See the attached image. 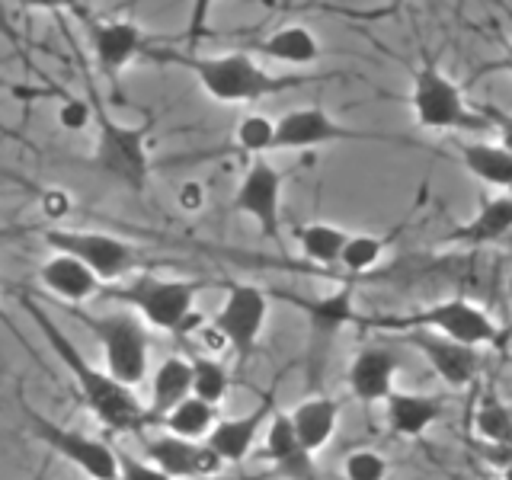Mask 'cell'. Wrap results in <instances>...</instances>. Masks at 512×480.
<instances>
[{"label": "cell", "mask_w": 512, "mask_h": 480, "mask_svg": "<svg viewBox=\"0 0 512 480\" xmlns=\"http://www.w3.org/2000/svg\"><path fill=\"white\" fill-rule=\"evenodd\" d=\"M282 183L285 176L266 160L253 157L234 192V212L256 221V228L272 244H282Z\"/></svg>", "instance_id": "12"}, {"label": "cell", "mask_w": 512, "mask_h": 480, "mask_svg": "<svg viewBox=\"0 0 512 480\" xmlns=\"http://www.w3.org/2000/svg\"><path fill=\"white\" fill-rule=\"evenodd\" d=\"M349 231L336 228L327 221H308L295 228V240L304 253V260H311L314 266H340V253L346 247Z\"/></svg>", "instance_id": "27"}, {"label": "cell", "mask_w": 512, "mask_h": 480, "mask_svg": "<svg viewBox=\"0 0 512 480\" xmlns=\"http://www.w3.org/2000/svg\"><path fill=\"white\" fill-rule=\"evenodd\" d=\"M192 362V394H199L208 404H221L231 391V372L218 359H189Z\"/></svg>", "instance_id": "32"}, {"label": "cell", "mask_w": 512, "mask_h": 480, "mask_svg": "<svg viewBox=\"0 0 512 480\" xmlns=\"http://www.w3.org/2000/svg\"><path fill=\"white\" fill-rule=\"evenodd\" d=\"M186 394H192V362L183 356H167L151 375V394L148 404H144V429L157 426Z\"/></svg>", "instance_id": "21"}, {"label": "cell", "mask_w": 512, "mask_h": 480, "mask_svg": "<svg viewBox=\"0 0 512 480\" xmlns=\"http://www.w3.org/2000/svg\"><path fill=\"white\" fill-rule=\"evenodd\" d=\"M272 468H276V474L282 477H295V480H308L314 477V455L308 452V448L301 445L298 432L292 426V420H288V413H279L276 407H272L269 420L263 426V452H260Z\"/></svg>", "instance_id": "17"}, {"label": "cell", "mask_w": 512, "mask_h": 480, "mask_svg": "<svg viewBox=\"0 0 512 480\" xmlns=\"http://www.w3.org/2000/svg\"><path fill=\"white\" fill-rule=\"evenodd\" d=\"M84 77H87L90 106H93L90 125H96L93 154H90L93 167H100L103 173H109L112 180L125 183L128 189L141 192L144 186H148V176H151V154H148L151 125L148 122H141V125L116 122L106 112V106L100 103V96L93 93L90 68H87V64H84Z\"/></svg>", "instance_id": "4"}, {"label": "cell", "mask_w": 512, "mask_h": 480, "mask_svg": "<svg viewBox=\"0 0 512 480\" xmlns=\"http://www.w3.org/2000/svg\"><path fill=\"white\" fill-rule=\"evenodd\" d=\"M480 116H484V122H490L496 128L503 148L512 151V112H506L500 106H480Z\"/></svg>", "instance_id": "37"}, {"label": "cell", "mask_w": 512, "mask_h": 480, "mask_svg": "<svg viewBox=\"0 0 512 480\" xmlns=\"http://www.w3.org/2000/svg\"><path fill=\"white\" fill-rule=\"evenodd\" d=\"M512 231V196H493L480 205V212L448 234V244H464V247H484L496 244Z\"/></svg>", "instance_id": "25"}, {"label": "cell", "mask_w": 512, "mask_h": 480, "mask_svg": "<svg viewBox=\"0 0 512 480\" xmlns=\"http://www.w3.org/2000/svg\"><path fill=\"white\" fill-rule=\"evenodd\" d=\"M509 298H512V276H509Z\"/></svg>", "instance_id": "41"}, {"label": "cell", "mask_w": 512, "mask_h": 480, "mask_svg": "<svg viewBox=\"0 0 512 480\" xmlns=\"http://www.w3.org/2000/svg\"><path fill=\"white\" fill-rule=\"evenodd\" d=\"M20 304L32 317L36 330L42 333L48 349H52L58 362L64 365V372L74 378V388H77L80 400H84V407L96 416V420H100L109 432H144V404L138 400L135 388L116 381L106 368H96L32 295H20Z\"/></svg>", "instance_id": "1"}, {"label": "cell", "mask_w": 512, "mask_h": 480, "mask_svg": "<svg viewBox=\"0 0 512 480\" xmlns=\"http://www.w3.org/2000/svg\"><path fill=\"white\" fill-rule=\"evenodd\" d=\"M474 429L490 445H512V410L487 394L474 410Z\"/></svg>", "instance_id": "29"}, {"label": "cell", "mask_w": 512, "mask_h": 480, "mask_svg": "<svg viewBox=\"0 0 512 480\" xmlns=\"http://www.w3.org/2000/svg\"><path fill=\"white\" fill-rule=\"evenodd\" d=\"M116 458H119V477L125 480H167L164 471L148 458H135L132 452H119V448H116Z\"/></svg>", "instance_id": "34"}, {"label": "cell", "mask_w": 512, "mask_h": 480, "mask_svg": "<svg viewBox=\"0 0 512 480\" xmlns=\"http://www.w3.org/2000/svg\"><path fill=\"white\" fill-rule=\"evenodd\" d=\"M61 308L100 340L106 372L116 381L128 384V388H138L144 375H148V356H151L148 324L128 308L116 314H90L84 304H61Z\"/></svg>", "instance_id": "5"}, {"label": "cell", "mask_w": 512, "mask_h": 480, "mask_svg": "<svg viewBox=\"0 0 512 480\" xmlns=\"http://www.w3.org/2000/svg\"><path fill=\"white\" fill-rule=\"evenodd\" d=\"M215 420H218V404H208L199 394H186L157 426L164 432H173V436L205 439L212 432Z\"/></svg>", "instance_id": "28"}, {"label": "cell", "mask_w": 512, "mask_h": 480, "mask_svg": "<svg viewBox=\"0 0 512 480\" xmlns=\"http://www.w3.org/2000/svg\"><path fill=\"white\" fill-rule=\"evenodd\" d=\"M276 298L292 301L295 308L308 314V381H311V391H317L333 340L349 324H356V317H359L356 314V285L346 282L336 288V292H330L324 298H314V301H304L295 295H279V292H276Z\"/></svg>", "instance_id": "9"}, {"label": "cell", "mask_w": 512, "mask_h": 480, "mask_svg": "<svg viewBox=\"0 0 512 480\" xmlns=\"http://www.w3.org/2000/svg\"><path fill=\"white\" fill-rule=\"evenodd\" d=\"M458 154H461V164L468 167V173L477 176L480 183L496 186V189H512V151H506L503 144L461 141Z\"/></svg>", "instance_id": "26"}, {"label": "cell", "mask_w": 512, "mask_h": 480, "mask_svg": "<svg viewBox=\"0 0 512 480\" xmlns=\"http://www.w3.org/2000/svg\"><path fill=\"white\" fill-rule=\"evenodd\" d=\"M16 404H20V410L26 416V426L32 432V439H39L45 448H52L55 455H61L68 464H74L80 474H87L93 480H116L119 477V458H116V448H112L109 442L45 420V416L36 407H29L23 397L16 400Z\"/></svg>", "instance_id": "8"}, {"label": "cell", "mask_w": 512, "mask_h": 480, "mask_svg": "<svg viewBox=\"0 0 512 480\" xmlns=\"http://www.w3.org/2000/svg\"><path fill=\"white\" fill-rule=\"evenodd\" d=\"M42 240L52 250L71 253L80 263H87L103 282H116L132 276L141 266L138 250L128 240L106 234V231H90V228H48Z\"/></svg>", "instance_id": "11"}, {"label": "cell", "mask_w": 512, "mask_h": 480, "mask_svg": "<svg viewBox=\"0 0 512 480\" xmlns=\"http://www.w3.org/2000/svg\"><path fill=\"white\" fill-rule=\"evenodd\" d=\"M269 301L272 295L266 288L253 282H231L218 314L212 317V330L221 336V343L234 352L237 368H244L253 359L256 343H260L263 327H266Z\"/></svg>", "instance_id": "7"}, {"label": "cell", "mask_w": 512, "mask_h": 480, "mask_svg": "<svg viewBox=\"0 0 512 480\" xmlns=\"http://www.w3.org/2000/svg\"><path fill=\"white\" fill-rule=\"evenodd\" d=\"M23 10H39V13H64V10H80V0H16Z\"/></svg>", "instance_id": "39"}, {"label": "cell", "mask_w": 512, "mask_h": 480, "mask_svg": "<svg viewBox=\"0 0 512 480\" xmlns=\"http://www.w3.org/2000/svg\"><path fill=\"white\" fill-rule=\"evenodd\" d=\"M410 106H413V116L420 122V128H429V132H455V128L484 125V116H477V112L468 106V100L461 96L455 80L448 77L429 55H423L420 68L413 74Z\"/></svg>", "instance_id": "6"}, {"label": "cell", "mask_w": 512, "mask_h": 480, "mask_svg": "<svg viewBox=\"0 0 512 480\" xmlns=\"http://www.w3.org/2000/svg\"><path fill=\"white\" fill-rule=\"evenodd\" d=\"M343 474L349 480H384L388 477V458L372 452V448H359V452L346 455Z\"/></svg>", "instance_id": "33"}, {"label": "cell", "mask_w": 512, "mask_h": 480, "mask_svg": "<svg viewBox=\"0 0 512 480\" xmlns=\"http://www.w3.org/2000/svg\"><path fill=\"white\" fill-rule=\"evenodd\" d=\"M391 237H381V234H349L346 237V247L340 253V266L349 272V276H362L372 266H378L381 253L388 250Z\"/></svg>", "instance_id": "30"}, {"label": "cell", "mask_w": 512, "mask_h": 480, "mask_svg": "<svg viewBox=\"0 0 512 480\" xmlns=\"http://www.w3.org/2000/svg\"><path fill=\"white\" fill-rule=\"evenodd\" d=\"M269 413H272V397H263V404L256 407L253 413L228 416V420H224V416H218L212 432L205 436V442L215 448L224 464H240V461H244L253 452V445L260 442Z\"/></svg>", "instance_id": "19"}, {"label": "cell", "mask_w": 512, "mask_h": 480, "mask_svg": "<svg viewBox=\"0 0 512 480\" xmlns=\"http://www.w3.org/2000/svg\"><path fill=\"white\" fill-rule=\"evenodd\" d=\"M362 320L365 327H375V330H407V327H429V330H439L445 336L461 343H490L496 340V324L477 308V304L464 301V298H452V301H442V304H432V308H423L416 314H397V317H356Z\"/></svg>", "instance_id": "10"}, {"label": "cell", "mask_w": 512, "mask_h": 480, "mask_svg": "<svg viewBox=\"0 0 512 480\" xmlns=\"http://www.w3.org/2000/svg\"><path fill=\"white\" fill-rule=\"evenodd\" d=\"M272 135H276V119L263 116V112H247L234 128V144L240 154L260 157L272 154Z\"/></svg>", "instance_id": "31"}, {"label": "cell", "mask_w": 512, "mask_h": 480, "mask_svg": "<svg viewBox=\"0 0 512 480\" xmlns=\"http://www.w3.org/2000/svg\"><path fill=\"white\" fill-rule=\"evenodd\" d=\"M404 333H407V343L423 352V359L432 365V372H436L448 388H468V384H474L480 372L477 346L452 340V336L429 330V327H407Z\"/></svg>", "instance_id": "15"}, {"label": "cell", "mask_w": 512, "mask_h": 480, "mask_svg": "<svg viewBox=\"0 0 512 480\" xmlns=\"http://www.w3.org/2000/svg\"><path fill=\"white\" fill-rule=\"evenodd\" d=\"M148 32L132 20H90L93 61L109 80H116L138 55L148 52Z\"/></svg>", "instance_id": "16"}, {"label": "cell", "mask_w": 512, "mask_h": 480, "mask_svg": "<svg viewBox=\"0 0 512 480\" xmlns=\"http://www.w3.org/2000/svg\"><path fill=\"white\" fill-rule=\"evenodd\" d=\"M397 375V356L384 346H365L356 352L349 365V391L362 404H381L394 391Z\"/></svg>", "instance_id": "20"}, {"label": "cell", "mask_w": 512, "mask_h": 480, "mask_svg": "<svg viewBox=\"0 0 512 480\" xmlns=\"http://www.w3.org/2000/svg\"><path fill=\"white\" fill-rule=\"evenodd\" d=\"M247 52L253 58H266V61L292 64V68H304V64H314L320 58V42L308 26L288 23V26H279L276 32H269L266 39L250 42Z\"/></svg>", "instance_id": "22"}, {"label": "cell", "mask_w": 512, "mask_h": 480, "mask_svg": "<svg viewBox=\"0 0 512 480\" xmlns=\"http://www.w3.org/2000/svg\"><path fill=\"white\" fill-rule=\"evenodd\" d=\"M176 205L183 208L186 215H196L199 208L205 205V189H202V183H183L180 186V192H176Z\"/></svg>", "instance_id": "38"}, {"label": "cell", "mask_w": 512, "mask_h": 480, "mask_svg": "<svg viewBox=\"0 0 512 480\" xmlns=\"http://www.w3.org/2000/svg\"><path fill=\"white\" fill-rule=\"evenodd\" d=\"M144 458L154 461L167 480H205L224 471V461L205 439H186V436H154L144 442Z\"/></svg>", "instance_id": "14"}, {"label": "cell", "mask_w": 512, "mask_h": 480, "mask_svg": "<svg viewBox=\"0 0 512 480\" xmlns=\"http://www.w3.org/2000/svg\"><path fill=\"white\" fill-rule=\"evenodd\" d=\"M93 119V106H90V96L87 100H64L58 109V122L61 128H71V132H84Z\"/></svg>", "instance_id": "35"}, {"label": "cell", "mask_w": 512, "mask_h": 480, "mask_svg": "<svg viewBox=\"0 0 512 480\" xmlns=\"http://www.w3.org/2000/svg\"><path fill=\"white\" fill-rule=\"evenodd\" d=\"M218 0H192V7H189V23H186V42L189 48H196L199 36L205 32L208 26V16H212Z\"/></svg>", "instance_id": "36"}, {"label": "cell", "mask_w": 512, "mask_h": 480, "mask_svg": "<svg viewBox=\"0 0 512 480\" xmlns=\"http://www.w3.org/2000/svg\"><path fill=\"white\" fill-rule=\"evenodd\" d=\"M144 58H157L164 64H180V68L196 74L202 90L212 96L215 103H228V106H237V103L253 106V103L266 100V96H276V93L308 84V77L266 71L247 48H240V52H224V55H196L192 48L189 52H173V48L148 45Z\"/></svg>", "instance_id": "2"}, {"label": "cell", "mask_w": 512, "mask_h": 480, "mask_svg": "<svg viewBox=\"0 0 512 480\" xmlns=\"http://www.w3.org/2000/svg\"><path fill=\"white\" fill-rule=\"evenodd\" d=\"M39 282L45 285V292L58 298V304H87L90 298L100 295L103 279L96 272L80 263L77 256L55 250L39 269Z\"/></svg>", "instance_id": "18"}, {"label": "cell", "mask_w": 512, "mask_h": 480, "mask_svg": "<svg viewBox=\"0 0 512 480\" xmlns=\"http://www.w3.org/2000/svg\"><path fill=\"white\" fill-rule=\"evenodd\" d=\"M199 279H173L160 276V272L135 269L132 279L125 282H103L100 295L122 304V308L135 311L144 324L160 333L186 336L189 327L196 324V298H199Z\"/></svg>", "instance_id": "3"}, {"label": "cell", "mask_w": 512, "mask_h": 480, "mask_svg": "<svg viewBox=\"0 0 512 480\" xmlns=\"http://www.w3.org/2000/svg\"><path fill=\"white\" fill-rule=\"evenodd\" d=\"M503 477H506V480H512V464H506V468H503Z\"/></svg>", "instance_id": "40"}, {"label": "cell", "mask_w": 512, "mask_h": 480, "mask_svg": "<svg viewBox=\"0 0 512 480\" xmlns=\"http://www.w3.org/2000/svg\"><path fill=\"white\" fill-rule=\"evenodd\" d=\"M388 407V426L394 436H407V439H420L423 432L439 420L445 413V400L436 394H404V391H391L381 400Z\"/></svg>", "instance_id": "23"}, {"label": "cell", "mask_w": 512, "mask_h": 480, "mask_svg": "<svg viewBox=\"0 0 512 480\" xmlns=\"http://www.w3.org/2000/svg\"><path fill=\"white\" fill-rule=\"evenodd\" d=\"M288 420H292L301 445L308 448L311 455H317L320 448L333 439L336 423H340V400H333L327 394H311L288 413Z\"/></svg>", "instance_id": "24"}, {"label": "cell", "mask_w": 512, "mask_h": 480, "mask_svg": "<svg viewBox=\"0 0 512 480\" xmlns=\"http://www.w3.org/2000/svg\"><path fill=\"white\" fill-rule=\"evenodd\" d=\"M368 138L381 141L384 135H372V132H362V128L343 125L320 106H301V109L285 112L282 119H276L272 151H311V148H324V144L368 141Z\"/></svg>", "instance_id": "13"}]
</instances>
